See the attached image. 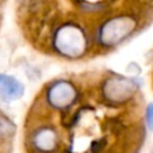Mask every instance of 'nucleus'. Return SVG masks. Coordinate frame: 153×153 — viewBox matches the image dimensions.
Returning a JSON list of instances; mask_svg holds the SVG:
<instances>
[{"mask_svg": "<svg viewBox=\"0 0 153 153\" xmlns=\"http://www.w3.org/2000/svg\"><path fill=\"white\" fill-rule=\"evenodd\" d=\"M11 129H10V125L6 119H1L0 118V138H3V137L8 136Z\"/></svg>", "mask_w": 153, "mask_h": 153, "instance_id": "6", "label": "nucleus"}, {"mask_svg": "<svg viewBox=\"0 0 153 153\" xmlns=\"http://www.w3.org/2000/svg\"><path fill=\"white\" fill-rule=\"evenodd\" d=\"M48 98H49V102L53 106L61 108V107H65L73 102L75 90H73V87L71 84L60 81V83L54 84L49 90Z\"/></svg>", "mask_w": 153, "mask_h": 153, "instance_id": "3", "label": "nucleus"}, {"mask_svg": "<svg viewBox=\"0 0 153 153\" xmlns=\"http://www.w3.org/2000/svg\"><path fill=\"white\" fill-rule=\"evenodd\" d=\"M56 45L64 54L77 56L84 50V37L75 26H65L57 33Z\"/></svg>", "mask_w": 153, "mask_h": 153, "instance_id": "1", "label": "nucleus"}, {"mask_svg": "<svg viewBox=\"0 0 153 153\" xmlns=\"http://www.w3.org/2000/svg\"><path fill=\"white\" fill-rule=\"evenodd\" d=\"M131 22L125 18H118V19L111 20L107 23L102 30V39L104 43H115L121 41L123 37H126L131 27Z\"/></svg>", "mask_w": 153, "mask_h": 153, "instance_id": "2", "label": "nucleus"}, {"mask_svg": "<svg viewBox=\"0 0 153 153\" xmlns=\"http://www.w3.org/2000/svg\"><path fill=\"white\" fill-rule=\"evenodd\" d=\"M152 153H153V152H152Z\"/></svg>", "mask_w": 153, "mask_h": 153, "instance_id": "8", "label": "nucleus"}, {"mask_svg": "<svg viewBox=\"0 0 153 153\" xmlns=\"http://www.w3.org/2000/svg\"><path fill=\"white\" fill-rule=\"evenodd\" d=\"M35 146L42 152H50L56 145V136L52 130H42L35 136Z\"/></svg>", "mask_w": 153, "mask_h": 153, "instance_id": "5", "label": "nucleus"}, {"mask_svg": "<svg viewBox=\"0 0 153 153\" xmlns=\"http://www.w3.org/2000/svg\"><path fill=\"white\" fill-rule=\"evenodd\" d=\"M146 121L149 127L153 130V104H149L146 108Z\"/></svg>", "mask_w": 153, "mask_h": 153, "instance_id": "7", "label": "nucleus"}, {"mask_svg": "<svg viewBox=\"0 0 153 153\" xmlns=\"http://www.w3.org/2000/svg\"><path fill=\"white\" fill-rule=\"evenodd\" d=\"M23 95V85L16 80L7 75L0 73V96L3 100H15Z\"/></svg>", "mask_w": 153, "mask_h": 153, "instance_id": "4", "label": "nucleus"}]
</instances>
